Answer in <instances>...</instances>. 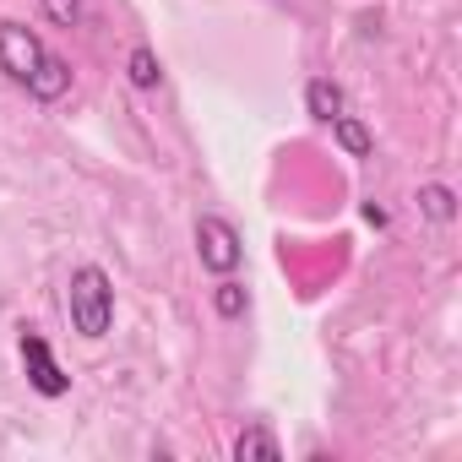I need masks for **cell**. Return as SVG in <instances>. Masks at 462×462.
Wrapping results in <instances>:
<instances>
[{
    "mask_svg": "<svg viewBox=\"0 0 462 462\" xmlns=\"http://www.w3.org/2000/svg\"><path fill=\"white\" fill-rule=\"evenodd\" d=\"M305 109H310L316 120H327V125H332V120L343 115V88H337V82H327V77H316V82L305 88Z\"/></svg>",
    "mask_w": 462,
    "mask_h": 462,
    "instance_id": "52a82bcc",
    "label": "cell"
},
{
    "mask_svg": "<svg viewBox=\"0 0 462 462\" xmlns=\"http://www.w3.org/2000/svg\"><path fill=\"white\" fill-rule=\"evenodd\" d=\"M235 457H240V462H283V446H278V435H273L267 424H251V430H240Z\"/></svg>",
    "mask_w": 462,
    "mask_h": 462,
    "instance_id": "8992f818",
    "label": "cell"
},
{
    "mask_svg": "<svg viewBox=\"0 0 462 462\" xmlns=\"http://www.w3.org/2000/svg\"><path fill=\"white\" fill-rule=\"evenodd\" d=\"M196 256H201V267L207 273H217V278H228L240 267V256H245V245H240V235H235V223L228 217H201L196 223Z\"/></svg>",
    "mask_w": 462,
    "mask_h": 462,
    "instance_id": "7a4b0ae2",
    "label": "cell"
},
{
    "mask_svg": "<svg viewBox=\"0 0 462 462\" xmlns=\"http://www.w3.org/2000/svg\"><path fill=\"white\" fill-rule=\"evenodd\" d=\"M419 207H424L435 223H451V217H457V196H451L446 185H424V190H419Z\"/></svg>",
    "mask_w": 462,
    "mask_h": 462,
    "instance_id": "30bf717a",
    "label": "cell"
},
{
    "mask_svg": "<svg viewBox=\"0 0 462 462\" xmlns=\"http://www.w3.org/2000/svg\"><path fill=\"white\" fill-rule=\"evenodd\" d=\"M332 136H337V147H343L348 158H370V147H375V142H370V131H365L359 120H348V115H337V120H332Z\"/></svg>",
    "mask_w": 462,
    "mask_h": 462,
    "instance_id": "ba28073f",
    "label": "cell"
},
{
    "mask_svg": "<svg viewBox=\"0 0 462 462\" xmlns=\"http://www.w3.org/2000/svg\"><path fill=\"white\" fill-rule=\"evenodd\" d=\"M212 305H217V316H240L245 310V289L240 283H217L212 289Z\"/></svg>",
    "mask_w": 462,
    "mask_h": 462,
    "instance_id": "7c38bea8",
    "label": "cell"
},
{
    "mask_svg": "<svg viewBox=\"0 0 462 462\" xmlns=\"http://www.w3.org/2000/svg\"><path fill=\"white\" fill-rule=\"evenodd\" d=\"M125 71H131V88H142V93H147V88H158V77H163V71H158V55H152L147 44H136V50H131Z\"/></svg>",
    "mask_w": 462,
    "mask_h": 462,
    "instance_id": "9c48e42d",
    "label": "cell"
},
{
    "mask_svg": "<svg viewBox=\"0 0 462 462\" xmlns=\"http://www.w3.org/2000/svg\"><path fill=\"white\" fill-rule=\"evenodd\" d=\"M23 365H28V381H33L39 397H66L71 392V375L55 365V354L39 332H23Z\"/></svg>",
    "mask_w": 462,
    "mask_h": 462,
    "instance_id": "277c9868",
    "label": "cell"
},
{
    "mask_svg": "<svg viewBox=\"0 0 462 462\" xmlns=\"http://www.w3.org/2000/svg\"><path fill=\"white\" fill-rule=\"evenodd\" d=\"M44 39L23 23H0V71H6L12 82H28L39 66H44Z\"/></svg>",
    "mask_w": 462,
    "mask_h": 462,
    "instance_id": "3957f363",
    "label": "cell"
},
{
    "mask_svg": "<svg viewBox=\"0 0 462 462\" xmlns=\"http://www.w3.org/2000/svg\"><path fill=\"white\" fill-rule=\"evenodd\" d=\"M39 6H44V17L55 28H77L82 23V0H39Z\"/></svg>",
    "mask_w": 462,
    "mask_h": 462,
    "instance_id": "8fae6325",
    "label": "cell"
},
{
    "mask_svg": "<svg viewBox=\"0 0 462 462\" xmlns=\"http://www.w3.org/2000/svg\"><path fill=\"white\" fill-rule=\"evenodd\" d=\"M23 88H28V93H33L39 104H55V98H60V93L71 88V66H66L60 55H44V66H39V71H33V77H28Z\"/></svg>",
    "mask_w": 462,
    "mask_h": 462,
    "instance_id": "5b68a950",
    "label": "cell"
},
{
    "mask_svg": "<svg viewBox=\"0 0 462 462\" xmlns=\"http://www.w3.org/2000/svg\"><path fill=\"white\" fill-rule=\"evenodd\" d=\"M66 310H71V327H77L88 343L109 337V327H115V289H109V273L93 267V262L77 267L71 283H66Z\"/></svg>",
    "mask_w": 462,
    "mask_h": 462,
    "instance_id": "6da1fadb",
    "label": "cell"
}]
</instances>
